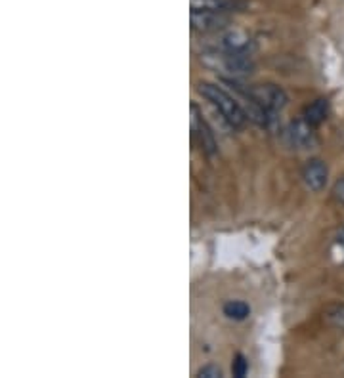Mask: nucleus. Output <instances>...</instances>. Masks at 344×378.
I'll use <instances>...</instances> for the list:
<instances>
[{
  "mask_svg": "<svg viewBox=\"0 0 344 378\" xmlns=\"http://www.w3.org/2000/svg\"><path fill=\"white\" fill-rule=\"evenodd\" d=\"M199 94L203 96L207 101H210V105L218 109V113L222 115L224 119L228 120L234 128H241L248 120L245 109L239 105V101L234 96H229L224 88L217 86V84L201 82L199 84Z\"/></svg>",
  "mask_w": 344,
  "mask_h": 378,
  "instance_id": "nucleus-1",
  "label": "nucleus"
},
{
  "mask_svg": "<svg viewBox=\"0 0 344 378\" xmlns=\"http://www.w3.org/2000/svg\"><path fill=\"white\" fill-rule=\"evenodd\" d=\"M248 92L268 113L281 111L287 105V94L275 84H256L253 88H248Z\"/></svg>",
  "mask_w": 344,
  "mask_h": 378,
  "instance_id": "nucleus-2",
  "label": "nucleus"
},
{
  "mask_svg": "<svg viewBox=\"0 0 344 378\" xmlns=\"http://www.w3.org/2000/svg\"><path fill=\"white\" fill-rule=\"evenodd\" d=\"M229 19L224 12H210V10H197L191 8V27L195 31L201 33H212L222 29Z\"/></svg>",
  "mask_w": 344,
  "mask_h": 378,
  "instance_id": "nucleus-3",
  "label": "nucleus"
},
{
  "mask_svg": "<svg viewBox=\"0 0 344 378\" xmlns=\"http://www.w3.org/2000/svg\"><path fill=\"white\" fill-rule=\"evenodd\" d=\"M191 132L197 138L201 149H203L207 155H214L217 153V142H214V136L210 132L209 125L205 122L201 113L195 103H191Z\"/></svg>",
  "mask_w": 344,
  "mask_h": 378,
  "instance_id": "nucleus-4",
  "label": "nucleus"
},
{
  "mask_svg": "<svg viewBox=\"0 0 344 378\" xmlns=\"http://www.w3.org/2000/svg\"><path fill=\"white\" fill-rule=\"evenodd\" d=\"M327 178H329V168L321 159L308 161L302 168V182L310 191H321L327 185Z\"/></svg>",
  "mask_w": 344,
  "mask_h": 378,
  "instance_id": "nucleus-5",
  "label": "nucleus"
},
{
  "mask_svg": "<svg viewBox=\"0 0 344 378\" xmlns=\"http://www.w3.org/2000/svg\"><path fill=\"white\" fill-rule=\"evenodd\" d=\"M316 126H312L308 120L300 119L287 128V142L297 147V149H306L316 142Z\"/></svg>",
  "mask_w": 344,
  "mask_h": 378,
  "instance_id": "nucleus-6",
  "label": "nucleus"
},
{
  "mask_svg": "<svg viewBox=\"0 0 344 378\" xmlns=\"http://www.w3.org/2000/svg\"><path fill=\"white\" fill-rule=\"evenodd\" d=\"M241 6L239 0H191V8L197 10H210V12H229Z\"/></svg>",
  "mask_w": 344,
  "mask_h": 378,
  "instance_id": "nucleus-7",
  "label": "nucleus"
},
{
  "mask_svg": "<svg viewBox=\"0 0 344 378\" xmlns=\"http://www.w3.org/2000/svg\"><path fill=\"white\" fill-rule=\"evenodd\" d=\"M327 113H329V103H327V100H323V98H319V100H316L304 109L302 119L308 120L312 126H318L323 122Z\"/></svg>",
  "mask_w": 344,
  "mask_h": 378,
  "instance_id": "nucleus-8",
  "label": "nucleus"
},
{
  "mask_svg": "<svg viewBox=\"0 0 344 378\" xmlns=\"http://www.w3.org/2000/svg\"><path fill=\"white\" fill-rule=\"evenodd\" d=\"M248 314H251V308L248 304L241 302V300H229V302L224 304V315L234 319V321H243L247 319Z\"/></svg>",
  "mask_w": 344,
  "mask_h": 378,
  "instance_id": "nucleus-9",
  "label": "nucleus"
},
{
  "mask_svg": "<svg viewBox=\"0 0 344 378\" xmlns=\"http://www.w3.org/2000/svg\"><path fill=\"white\" fill-rule=\"evenodd\" d=\"M325 317H327V321L331 323L333 327L344 331V306L343 304H338V306H333V308L327 309Z\"/></svg>",
  "mask_w": 344,
  "mask_h": 378,
  "instance_id": "nucleus-10",
  "label": "nucleus"
},
{
  "mask_svg": "<svg viewBox=\"0 0 344 378\" xmlns=\"http://www.w3.org/2000/svg\"><path fill=\"white\" fill-rule=\"evenodd\" d=\"M247 371H248V361L239 353V355H236L234 363H231V372H234V377L243 378L247 374Z\"/></svg>",
  "mask_w": 344,
  "mask_h": 378,
  "instance_id": "nucleus-11",
  "label": "nucleus"
},
{
  "mask_svg": "<svg viewBox=\"0 0 344 378\" xmlns=\"http://www.w3.org/2000/svg\"><path fill=\"white\" fill-rule=\"evenodd\" d=\"M197 377H201V378H220V377H222V371H220V369H218V367H214V365H207V367H203V369H201V371L197 372Z\"/></svg>",
  "mask_w": 344,
  "mask_h": 378,
  "instance_id": "nucleus-12",
  "label": "nucleus"
},
{
  "mask_svg": "<svg viewBox=\"0 0 344 378\" xmlns=\"http://www.w3.org/2000/svg\"><path fill=\"white\" fill-rule=\"evenodd\" d=\"M333 193H335V199L344 205V180H340V182L335 185V191H333Z\"/></svg>",
  "mask_w": 344,
  "mask_h": 378,
  "instance_id": "nucleus-13",
  "label": "nucleus"
},
{
  "mask_svg": "<svg viewBox=\"0 0 344 378\" xmlns=\"http://www.w3.org/2000/svg\"><path fill=\"white\" fill-rule=\"evenodd\" d=\"M338 245L344 246V227H343V231L338 234Z\"/></svg>",
  "mask_w": 344,
  "mask_h": 378,
  "instance_id": "nucleus-14",
  "label": "nucleus"
}]
</instances>
